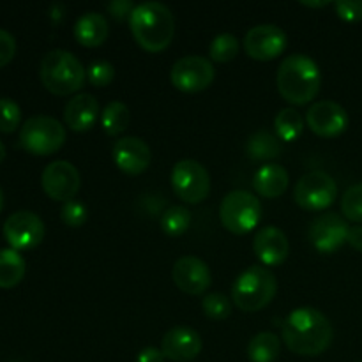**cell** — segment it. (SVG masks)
<instances>
[{
    "label": "cell",
    "instance_id": "cell-1",
    "mask_svg": "<svg viewBox=\"0 0 362 362\" xmlns=\"http://www.w3.org/2000/svg\"><path fill=\"white\" fill-rule=\"evenodd\" d=\"M283 343L290 352L304 357L324 354L331 346L334 329L329 318L317 308H297L283 322Z\"/></svg>",
    "mask_w": 362,
    "mask_h": 362
},
{
    "label": "cell",
    "instance_id": "cell-2",
    "mask_svg": "<svg viewBox=\"0 0 362 362\" xmlns=\"http://www.w3.org/2000/svg\"><path fill=\"white\" fill-rule=\"evenodd\" d=\"M276 85L286 103L304 106L313 101L322 87L320 67L311 57L293 53L279 64Z\"/></svg>",
    "mask_w": 362,
    "mask_h": 362
},
{
    "label": "cell",
    "instance_id": "cell-3",
    "mask_svg": "<svg viewBox=\"0 0 362 362\" xmlns=\"http://www.w3.org/2000/svg\"><path fill=\"white\" fill-rule=\"evenodd\" d=\"M129 27L138 46L148 53L165 52L175 35L172 11L161 2H144L134 7Z\"/></svg>",
    "mask_w": 362,
    "mask_h": 362
},
{
    "label": "cell",
    "instance_id": "cell-4",
    "mask_svg": "<svg viewBox=\"0 0 362 362\" xmlns=\"http://www.w3.org/2000/svg\"><path fill=\"white\" fill-rule=\"evenodd\" d=\"M42 87L55 95H71L83 87L87 71L83 64L71 52L52 49L46 53L39 66Z\"/></svg>",
    "mask_w": 362,
    "mask_h": 362
},
{
    "label": "cell",
    "instance_id": "cell-5",
    "mask_svg": "<svg viewBox=\"0 0 362 362\" xmlns=\"http://www.w3.org/2000/svg\"><path fill=\"white\" fill-rule=\"evenodd\" d=\"M278 292V279L262 265L247 267L232 288L233 304L244 313H257L272 303Z\"/></svg>",
    "mask_w": 362,
    "mask_h": 362
},
{
    "label": "cell",
    "instance_id": "cell-6",
    "mask_svg": "<svg viewBox=\"0 0 362 362\" xmlns=\"http://www.w3.org/2000/svg\"><path fill=\"white\" fill-rule=\"evenodd\" d=\"M66 144V127L49 115H34L20 129V145L28 154L52 156Z\"/></svg>",
    "mask_w": 362,
    "mask_h": 362
},
{
    "label": "cell",
    "instance_id": "cell-7",
    "mask_svg": "<svg viewBox=\"0 0 362 362\" xmlns=\"http://www.w3.org/2000/svg\"><path fill=\"white\" fill-rule=\"evenodd\" d=\"M219 219L228 232L246 235L253 232L262 219V204L253 193L244 189L232 191L219 205Z\"/></svg>",
    "mask_w": 362,
    "mask_h": 362
},
{
    "label": "cell",
    "instance_id": "cell-8",
    "mask_svg": "<svg viewBox=\"0 0 362 362\" xmlns=\"http://www.w3.org/2000/svg\"><path fill=\"white\" fill-rule=\"evenodd\" d=\"M338 197V184L322 170L308 172L297 180L293 189V200L300 209L310 212H320L331 207Z\"/></svg>",
    "mask_w": 362,
    "mask_h": 362
},
{
    "label": "cell",
    "instance_id": "cell-9",
    "mask_svg": "<svg viewBox=\"0 0 362 362\" xmlns=\"http://www.w3.org/2000/svg\"><path fill=\"white\" fill-rule=\"evenodd\" d=\"M172 189L186 204H202L211 193V175L194 159H182L177 163L170 175Z\"/></svg>",
    "mask_w": 362,
    "mask_h": 362
},
{
    "label": "cell",
    "instance_id": "cell-10",
    "mask_svg": "<svg viewBox=\"0 0 362 362\" xmlns=\"http://www.w3.org/2000/svg\"><path fill=\"white\" fill-rule=\"evenodd\" d=\"M172 85L186 94L205 90L214 81V66L209 59L200 55H187L179 59L170 71Z\"/></svg>",
    "mask_w": 362,
    "mask_h": 362
},
{
    "label": "cell",
    "instance_id": "cell-11",
    "mask_svg": "<svg viewBox=\"0 0 362 362\" xmlns=\"http://www.w3.org/2000/svg\"><path fill=\"white\" fill-rule=\"evenodd\" d=\"M11 250L28 251L37 247L45 239V223L30 211H18L6 219L2 228Z\"/></svg>",
    "mask_w": 362,
    "mask_h": 362
},
{
    "label": "cell",
    "instance_id": "cell-12",
    "mask_svg": "<svg viewBox=\"0 0 362 362\" xmlns=\"http://www.w3.org/2000/svg\"><path fill=\"white\" fill-rule=\"evenodd\" d=\"M41 186L46 197L66 204V202L73 200L80 191V172L69 161H53L42 170Z\"/></svg>",
    "mask_w": 362,
    "mask_h": 362
},
{
    "label": "cell",
    "instance_id": "cell-13",
    "mask_svg": "<svg viewBox=\"0 0 362 362\" xmlns=\"http://www.w3.org/2000/svg\"><path fill=\"white\" fill-rule=\"evenodd\" d=\"M286 48V34L279 27L271 23L257 25L250 28L244 37V49L247 57L260 62L274 60L285 52Z\"/></svg>",
    "mask_w": 362,
    "mask_h": 362
},
{
    "label": "cell",
    "instance_id": "cell-14",
    "mask_svg": "<svg viewBox=\"0 0 362 362\" xmlns=\"http://www.w3.org/2000/svg\"><path fill=\"white\" fill-rule=\"evenodd\" d=\"M349 230V223L341 216L334 212H325L311 223L310 240L318 253L332 255L346 243Z\"/></svg>",
    "mask_w": 362,
    "mask_h": 362
},
{
    "label": "cell",
    "instance_id": "cell-15",
    "mask_svg": "<svg viewBox=\"0 0 362 362\" xmlns=\"http://www.w3.org/2000/svg\"><path fill=\"white\" fill-rule=\"evenodd\" d=\"M306 122L317 136L336 138L349 127V113L336 101H318L306 112Z\"/></svg>",
    "mask_w": 362,
    "mask_h": 362
},
{
    "label": "cell",
    "instance_id": "cell-16",
    "mask_svg": "<svg viewBox=\"0 0 362 362\" xmlns=\"http://www.w3.org/2000/svg\"><path fill=\"white\" fill-rule=\"evenodd\" d=\"M172 278L177 288L187 296H204L212 281L211 269L198 257L179 258L172 269Z\"/></svg>",
    "mask_w": 362,
    "mask_h": 362
},
{
    "label": "cell",
    "instance_id": "cell-17",
    "mask_svg": "<svg viewBox=\"0 0 362 362\" xmlns=\"http://www.w3.org/2000/svg\"><path fill=\"white\" fill-rule=\"evenodd\" d=\"M112 156L117 168L126 175H141L152 163L151 147L136 136L119 138L113 144Z\"/></svg>",
    "mask_w": 362,
    "mask_h": 362
},
{
    "label": "cell",
    "instance_id": "cell-18",
    "mask_svg": "<svg viewBox=\"0 0 362 362\" xmlns=\"http://www.w3.org/2000/svg\"><path fill=\"white\" fill-rule=\"evenodd\" d=\"M161 352L168 361L189 362L202 352V338L194 329L177 325L170 329L161 339Z\"/></svg>",
    "mask_w": 362,
    "mask_h": 362
},
{
    "label": "cell",
    "instance_id": "cell-19",
    "mask_svg": "<svg viewBox=\"0 0 362 362\" xmlns=\"http://www.w3.org/2000/svg\"><path fill=\"white\" fill-rule=\"evenodd\" d=\"M253 251L265 267H278L288 257L290 244L283 230L276 226H264L255 235Z\"/></svg>",
    "mask_w": 362,
    "mask_h": 362
},
{
    "label": "cell",
    "instance_id": "cell-20",
    "mask_svg": "<svg viewBox=\"0 0 362 362\" xmlns=\"http://www.w3.org/2000/svg\"><path fill=\"white\" fill-rule=\"evenodd\" d=\"M101 119L99 115V103L92 94H76L67 101L64 108V122L74 133H83V131L92 129Z\"/></svg>",
    "mask_w": 362,
    "mask_h": 362
},
{
    "label": "cell",
    "instance_id": "cell-21",
    "mask_svg": "<svg viewBox=\"0 0 362 362\" xmlns=\"http://www.w3.org/2000/svg\"><path fill=\"white\" fill-rule=\"evenodd\" d=\"M74 39L85 48H98L108 39L110 25L103 14L88 11L74 23Z\"/></svg>",
    "mask_w": 362,
    "mask_h": 362
},
{
    "label": "cell",
    "instance_id": "cell-22",
    "mask_svg": "<svg viewBox=\"0 0 362 362\" xmlns=\"http://www.w3.org/2000/svg\"><path fill=\"white\" fill-rule=\"evenodd\" d=\"M290 182L288 172L285 166L276 165V163H267L257 170L253 177V189L262 198H278L286 191Z\"/></svg>",
    "mask_w": 362,
    "mask_h": 362
},
{
    "label": "cell",
    "instance_id": "cell-23",
    "mask_svg": "<svg viewBox=\"0 0 362 362\" xmlns=\"http://www.w3.org/2000/svg\"><path fill=\"white\" fill-rule=\"evenodd\" d=\"M281 140L276 134H272L271 131L260 129L247 138L246 154L253 161H272V159H278L281 156Z\"/></svg>",
    "mask_w": 362,
    "mask_h": 362
},
{
    "label": "cell",
    "instance_id": "cell-24",
    "mask_svg": "<svg viewBox=\"0 0 362 362\" xmlns=\"http://www.w3.org/2000/svg\"><path fill=\"white\" fill-rule=\"evenodd\" d=\"M27 272V264L20 251L0 250V288L9 290L20 285Z\"/></svg>",
    "mask_w": 362,
    "mask_h": 362
},
{
    "label": "cell",
    "instance_id": "cell-25",
    "mask_svg": "<svg viewBox=\"0 0 362 362\" xmlns=\"http://www.w3.org/2000/svg\"><path fill=\"white\" fill-rule=\"evenodd\" d=\"M281 352V339L274 332H258L247 345V359L251 362H274Z\"/></svg>",
    "mask_w": 362,
    "mask_h": 362
},
{
    "label": "cell",
    "instance_id": "cell-26",
    "mask_svg": "<svg viewBox=\"0 0 362 362\" xmlns=\"http://www.w3.org/2000/svg\"><path fill=\"white\" fill-rule=\"evenodd\" d=\"M101 127L108 136H119L129 126V108L120 101H112L106 105L101 113Z\"/></svg>",
    "mask_w": 362,
    "mask_h": 362
},
{
    "label": "cell",
    "instance_id": "cell-27",
    "mask_svg": "<svg viewBox=\"0 0 362 362\" xmlns=\"http://www.w3.org/2000/svg\"><path fill=\"white\" fill-rule=\"evenodd\" d=\"M276 136L281 141H296L304 131V120L296 108H283L274 119Z\"/></svg>",
    "mask_w": 362,
    "mask_h": 362
},
{
    "label": "cell",
    "instance_id": "cell-28",
    "mask_svg": "<svg viewBox=\"0 0 362 362\" xmlns=\"http://www.w3.org/2000/svg\"><path fill=\"white\" fill-rule=\"evenodd\" d=\"M193 216L187 207L182 205H173L168 207L161 216V228L166 235L170 237H180L189 230Z\"/></svg>",
    "mask_w": 362,
    "mask_h": 362
},
{
    "label": "cell",
    "instance_id": "cell-29",
    "mask_svg": "<svg viewBox=\"0 0 362 362\" xmlns=\"http://www.w3.org/2000/svg\"><path fill=\"white\" fill-rule=\"evenodd\" d=\"M239 39L233 34H219L214 37V41L209 46V57L212 62H232L237 55H239Z\"/></svg>",
    "mask_w": 362,
    "mask_h": 362
},
{
    "label": "cell",
    "instance_id": "cell-30",
    "mask_svg": "<svg viewBox=\"0 0 362 362\" xmlns=\"http://www.w3.org/2000/svg\"><path fill=\"white\" fill-rule=\"evenodd\" d=\"M202 310H204L205 317L211 320H225L232 315V303L226 296L219 292L207 293L202 300Z\"/></svg>",
    "mask_w": 362,
    "mask_h": 362
},
{
    "label": "cell",
    "instance_id": "cell-31",
    "mask_svg": "<svg viewBox=\"0 0 362 362\" xmlns=\"http://www.w3.org/2000/svg\"><path fill=\"white\" fill-rule=\"evenodd\" d=\"M341 212L349 221L362 223V182L354 184L341 198Z\"/></svg>",
    "mask_w": 362,
    "mask_h": 362
},
{
    "label": "cell",
    "instance_id": "cell-32",
    "mask_svg": "<svg viewBox=\"0 0 362 362\" xmlns=\"http://www.w3.org/2000/svg\"><path fill=\"white\" fill-rule=\"evenodd\" d=\"M21 108L9 98L0 99V133L11 134L20 127Z\"/></svg>",
    "mask_w": 362,
    "mask_h": 362
},
{
    "label": "cell",
    "instance_id": "cell-33",
    "mask_svg": "<svg viewBox=\"0 0 362 362\" xmlns=\"http://www.w3.org/2000/svg\"><path fill=\"white\" fill-rule=\"evenodd\" d=\"M60 218H62L64 225L69 226V228H80V226H83L87 223V207L81 202L76 200L66 202L62 211H60Z\"/></svg>",
    "mask_w": 362,
    "mask_h": 362
},
{
    "label": "cell",
    "instance_id": "cell-34",
    "mask_svg": "<svg viewBox=\"0 0 362 362\" xmlns=\"http://www.w3.org/2000/svg\"><path fill=\"white\" fill-rule=\"evenodd\" d=\"M113 78H115V69L106 60H98V62H92L88 66L87 80L94 87H108L113 81Z\"/></svg>",
    "mask_w": 362,
    "mask_h": 362
},
{
    "label": "cell",
    "instance_id": "cell-35",
    "mask_svg": "<svg viewBox=\"0 0 362 362\" xmlns=\"http://www.w3.org/2000/svg\"><path fill=\"white\" fill-rule=\"evenodd\" d=\"M332 6L341 20L350 21V23L362 20V0H338Z\"/></svg>",
    "mask_w": 362,
    "mask_h": 362
},
{
    "label": "cell",
    "instance_id": "cell-36",
    "mask_svg": "<svg viewBox=\"0 0 362 362\" xmlns=\"http://www.w3.org/2000/svg\"><path fill=\"white\" fill-rule=\"evenodd\" d=\"M16 55V39L13 34L0 28V69L6 67Z\"/></svg>",
    "mask_w": 362,
    "mask_h": 362
},
{
    "label": "cell",
    "instance_id": "cell-37",
    "mask_svg": "<svg viewBox=\"0 0 362 362\" xmlns=\"http://www.w3.org/2000/svg\"><path fill=\"white\" fill-rule=\"evenodd\" d=\"M134 7L136 6H134L131 0H113V2H110L108 6H106V11H108L117 21H129Z\"/></svg>",
    "mask_w": 362,
    "mask_h": 362
},
{
    "label": "cell",
    "instance_id": "cell-38",
    "mask_svg": "<svg viewBox=\"0 0 362 362\" xmlns=\"http://www.w3.org/2000/svg\"><path fill=\"white\" fill-rule=\"evenodd\" d=\"M166 357L163 356L161 349H156V346H147V349L141 350L138 354L136 362H165Z\"/></svg>",
    "mask_w": 362,
    "mask_h": 362
},
{
    "label": "cell",
    "instance_id": "cell-39",
    "mask_svg": "<svg viewBox=\"0 0 362 362\" xmlns=\"http://www.w3.org/2000/svg\"><path fill=\"white\" fill-rule=\"evenodd\" d=\"M346 243L354 247L356 251H361L362 253V225L352 226L349 230V237H346Z\"/></svg>",
    "mask_w": 362,
    "mask_h": 362
},
{
    "label": "cell",
    "instance_id": "cell-40",
    "mask_svg": "<svg viewBox=\"0 0 362 362\" xmlns=\"http://www.w3.org/2000/svg\"><path fill=\"white\" fill-rule=\"evenodd\" d=\"M303 6H306V7H325V6H331V2H324V0H322V2H303Z\"/></svg>",
    "mask_w": 362,
    "mask_h": 362
},
{
    "label": "cell",
    "instance_id": "cell-41",
    "mask_svg": "<svg viewBox=\"0 0 362 362\" xmlns=\"http://www.w3.org/2000/svg\"><path fill=\"white\" fill-rule=\"evenodd\" d=\"M6 159V145L0 141V165H2V161Z\"/></svg>",
    "mask_w": 362,
    "mask_h": 362
},
{
    "label": "cell",
    "instance_id": "cell-42",
    "mask_svg": "<svg viewBox=\"0 0 362 362\" xmlns=\"http://www.w3.org/2000/svg\"><path fill=\"white\" fill-rule=\"evenodd\" d=\"M4 209V193H2V187H0V212Z\"/></svg>",
    "mask_w": 362,
    "mask_h": 362
}]
</instances>
